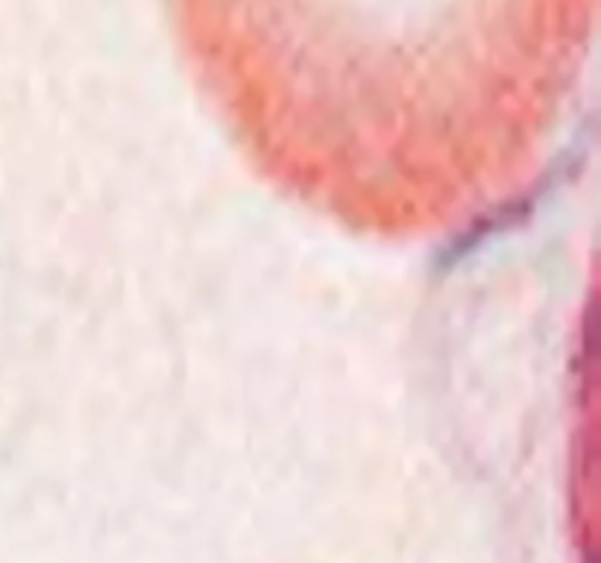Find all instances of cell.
I'll use <instances>...</instances> for the list:
<instances>
[{
    "mask_svg": "<svg viewBox=\"0 0 601 563\" xmlns=\"http://www.w3.org/2000/svg\"><path fill=\"white\" fill-rule=\"evenodd\" d=\"M203 74L276 106H496L575 71L596 0H171Z\"/></svg>",
    "mask_w": 601,
    "mask_h": 563,
    "instance_id": "obj_1",
    "label": "cell"
}]
</instances>
